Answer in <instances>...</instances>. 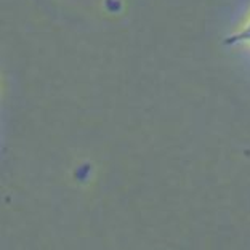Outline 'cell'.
<instances>
[{
    "label": "cell",
    "mask_w": 250,
    "mask_h": 250,
    "mask_svg": "<svg viewBox=\"0 0 250 250\" xmlns=\"http://www.w3.org/2000/svg\"><path fill=\"white\" fill-rule=\"evenodd\" d=\"M239 42H250V24L242 29L241 32L237 34H232L228 39H225V43L226 45H232V43H239Z\"/></svg>",
    "instance_id": "cell-1"
}]
</instances>
